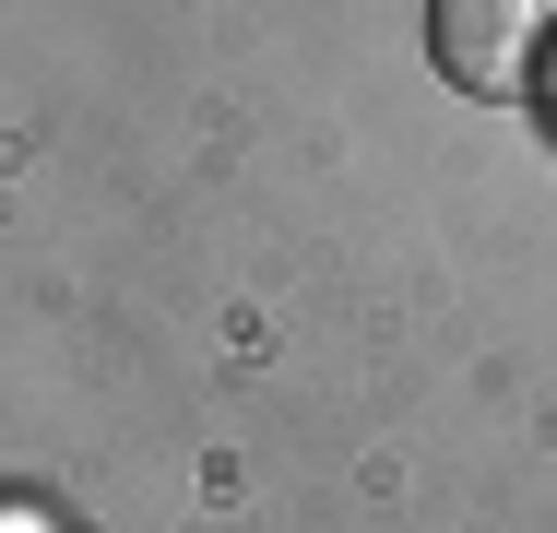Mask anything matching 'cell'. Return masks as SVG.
Here are the masks:
<instances>
[{
	"instance_id": "cell-1",
	"label": "cell",
	"mask_w": 557,
	"mask_h": 533,
	"mask_svg": "<svg viewBox=\"0 0 557 533\" xmlns=\"http://www.w3.org/2000/svg\"><path fill=\"white\" fill-rule=\"evenodd\" d=\"M546 36H557V0H440L428 12V48L462 96H522Z\"/></svg>"
}]
</instances>
